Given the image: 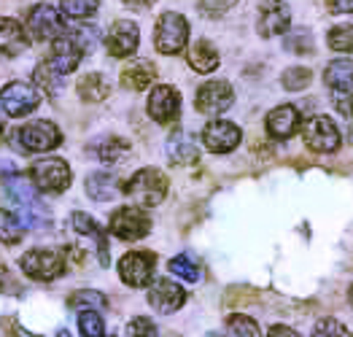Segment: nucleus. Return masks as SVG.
I'll return each mask as SVG.
<instances>
[{"label":"nucleus","mask_w":353,"mask_h":337,"mask_svg":"<svg viewBox=\"0 0 353 337\" xmlns=\"http://www.w3.org/2000/svg\"><path fill=\"white\" fill-rule=\"evenodd\" d=\"M124 194H130L141 208H154L168 197V176L157 167H143L124 184Z\"/></svg>","instance_id":"obj_1"},{"label":"nucleus","mask_w":353,"mask_h":337,"mask_svg":"<svg viewBox=\"0 0 353 337\" xmlns=\"http://www.w3.org/2000/svg\"><path fill=\"white\" fill-rule=\"evenodd\" d=\"M30 178H32V184H35L38 192L59 194V192H65V189L70 186L73 173H70V167H68L65 159H59V156H46V159L32 162Z\"/></svg>","instance_id":"obj_2"},{"label":"nucleus","mask_w":353,"mask_h":337,"mask_svg":"<svg viewBox=\"0 0 353 337\" xmlns=\"http://www.w3.org/2000/svg\"><path fill=\"white\" fill-rule=\"evenodd\" d=\"M189 41V22L176 14V11H165L157 22V30H154V46L159 54H168L173 57L178 52H183Z\"/></svg>","instance_id":"obj_3"},{"label":"nucleus","mask_w":353,"mask_h":337,"mask_svg":"<svg viewBox=\"0 0 353 337\" xmlns=\"http://www.w3.org/2000/svg\"><path fill=\"white\" fill-rule=\"evenodd\" d=\"M17 146L22 152L30 154H41V152H52L62 143V132L57 130V124L46 122V119H38V122L22 124L14 135Z\"/></svg>","instance_id":"obj_4"},{"label":"nucleus","mask_w":353,"mask_h":337,"mask_svg":"<svg viewBox=\"0 0 353 337\" xmlns=\"http://www.w3.org/2000/svg\"><path fill=\"white\" fill-rule=\"evenodd\" d=\"M19 267L32 280L49 283V280H57L65 273V259H62V254L54 251V248H32V251H28L19 259Z\"/></svg>","instance_id":"obj_5"},{"label":"nucleus","mask_w":353,"mask_h":337,"mask_svg":"<svg viewBox=\"0 0 353 337\" xmlns=\"http://www.w3.org/2000/svg\"><path fill=\"white\" fill-rule=\"evenodd\" d=\"M28 32L35 41H57L68 32L62 11L49 3H35L28 14Z\"/></svg>","instance_id":"obj_6"},{"label":"nucleus","mask_w":353,"mask_h":337,"mask_svg":"<svg viewBox=\"0 0 353 337\" xmlns=\"http://www.w3.org/2000/svg\"><path fill=\"white\" fill-rule=\"evenodd\" d=\"M0 105L8 116L14 119H22L32 114L38 105H41V92L35 84H25V81H11L0 90Z\"/></svg>","instance_id":"obj_7"},{"label":"nucleus","mask_w":353,"mask_h":337,"mask_svg":"<svg viewBox=\"0 0 353 337\" xmlns=\"http://www.w3.org/2000/svg\"><path fill=\"white\" fill-rule=\"evenodd\" d=\"M154 270H157V256L151 251H130L119 259V278L132 289L151 286Z\"/></svg>","instance_id":"obj_8"},{"label":"nucleus","mask_w":353,"mask_h":337,"mask_svg":"<svg viewBox=\"0 0 353 337\" xmlns=\"http://www.w3.org/2000/svg\"><path fill=\"white\" fill-rule=\"evenodd\" d=\"M108 229L117 235L119 241H141V238H146L148 232H151V218L141 208L124 205V208H117L111 214Z\"/></svg>","instance_id":"obj_9"},{"label":"nucleus","mask_w":353,"mask_h":337,"mask_svg":"<svg viewBox=\"0 0 353 337\" xmlns=\"http://www.w3.org/2000/svg\"><path fill=\"white\" fill-rule=\"evenodd\" d=\"M235 103V92L227 81H208L203 84L197 94H194V105L200 114H208V116H219L224 114L230 105Z\"/></svg>","instance_id":"obj_10"},{"label":"nucleus","mask_w":353,"mask_h":337,"mask_svg":"<svg viewBox=\"0 0 353 337\" xmlns=\"http://www.w3.org/2000/svg\"><path fill=\"white\" fill-rule=\"evenodd\" d=\"M262 11H259V25L256 30L262 38L281 35L292 28V8L286 0H259Z\"/></svg>","instance_id":"obj_11"},{"label":"nucleus","mask_w":353,"mask_h":337,"mask_svg":"<svg viewBox=\"0 0 353 337\" xmlns=\"http://www.w3.org/2000/svg\"><path fill=\"white\" fill-rule=\"evenodd\" d=\"M305 143L307 149L319 154H332L340 149V130L329 116H313L305 127Z\"/></svg>","instance_id":"obj_12"},{"label":"nucleus","mask_w":353,"mask_h":337,"mask_svg":"<svg viewBox=\"0 0 353 337\" xmlns=\"http://www.w3.org/2000/svg\"><path fill=\"white\" fill-rule=\"evenodd\" d=\"M138 43H141V30H138V25L130 22V19L114 22V28L105 35V49H108V54H111V57H119V60L132 57V54L138 52Z\"/></svg>","instance_id":"obj_13"},{"label":"nucleus","mask_w":353,"mask_h":337,"mask_svg":"<svg viewBox=\"0 0 353 337\" xmlns=\"http://www.w3.org/2000/svg\"><path fill=\"white\" fill-rule=\"evenodd\" d=\"M186 303V292L183 286H178L176 280L170 278H157L151 286H148V305L154 307L157 313H176Z\"/></svg>","instance_id":"obj_14"},{"label":"nucleus","mask_w":353,"mask_h":337,"mask_svg":"<svg viewBox=\"0 0 353 337\" xmlns=\"http://www.w3.org/2000/svg\"><path fill=\"white\" fill-rule=\"evenodd\" d=\"M178 114H181V94L168 84L154 87L148 94V116L159 124H170L178 119Z\"/></svg>","instance_id":"obj_15"},{"label":"nucleus","mask_w":353,"mask_h":337,"mask_svg":"<svg viewBox=\"0 0 353 337\" xmlns=\"http://www.w3.org/2000/svg\"><path fill=\"white\" fill-rule=\"evenodd\" d=\"M87 52L65 32L62 38H57V41H52V46H49V68L52 70H57L59 76H68V73H73L76 68H79V62H81V57H84Z\"/></svg>","instance_id":"obj_16"},{"label":"nucleus","mask_w":353,"mask_h":337,"mask_svg":"<svg viewBox=\"0 0 353 337\" xmlns=\"http://www.w3.org/2000/svg\"><path fill=\"white\" fill-rule=\"evenodd\" d=\"M240 138H243L240 127L227 119H216L203 130V143L208 152L213 154H230L232 149H237Z\"/></svg>","instance_id":"obj_17"},{"label":"nucleus","mask_w":353,"mask_h":337,"mask_svg":"<svg viewBox=\"0 0 353 337\" xmlns=\"http://www.w3.org/2000/svg\"><path fill=\"white\" fill-rule=\"evenodd\" d=\"M299 127H302V116L294 105H278L267 114V132L275 141H289L299 132Z\"/></svg>","instance_id":"obj_18"},{"label":"nucleus","mask_w":353,"mask_h":337,"mask_svg":"<svg viewBox=\"0 0 353 337\" xmlns=\"http://www.w3.org/2000/svg\"><path fill=\"white\" fill-rule=\"evenodd\" d=\"M28 32L25 25L19 19H11V17H0V52L8 54V57H17L28 49Z\"/></svg>","instance_id":"obj_19"},{"label":"nucleus","mask_w":353,"mask_h":337,"mask_svg":"<svg viewBox=\"0 0 353 337\" xmlns=\"http://www.w3.org/2000/svg\"><path fill=\"white\" fill-rule=\"evenodd\" d=\"M84 189H87V194L94 203H108V200L117 197L124 186H121L117 173H111V170H97V173L87 176Z\"/></svg>","instance_id":"obj_20"},{"label":"nucleus","mask_w":353,"mask_h":337,"mask_svg":"<svg viewBox=\"0 0 353 337\" xmlns=\"http://www.w3.org/2000/svg\"><path fill=\"white\" fill-rule=\"evenodd\" d=\"M154 79H157V68L148 60H135L121 68V84H124L127 90L143 92V90H148V87L154 84Z\"/></svg>","instance_id":"obj_21"},{"label":"nucleus","mask_w":353,"mask_h":337,"mask_svg":"<svg viewBox=\"0 0 353 337\" xmlns=\"http://www.w3.org/2000/svg\"><path fill=\"white\" fill-rule=\"evenodd\" d=\"M87 152L94 159H100V162H117V159H121L124 154L130 152V143L124 138H119V135H103V138H94L89 143Z\"/></svg>","instance_id":"obj_22"},{"label":"nucleus","mask_w":353,"mask_h":337,"mask_svg":"<svg viewBox=\"0 0 353 337\" xmlns=\"http://www.w3.org/2000/svg\"><path fill=\"white\" fill-rule=\"evenodd\" d=\"M189 65L197 73H213L219 68V52H216V46L210 41H205V38L194 41L192 49H189Z\"/></svg>","instance_id":"obj_23"},{"label":"nucleus","mask_w":353,"mask_h":337,"mask_svg":"<svg viewBox=\"0 0 353 337\" xmlns=\"http://www.w3.org/2000/svg\"><path fill=\"white\" fill-rule=\"evenodd\" d=\"M76 90H79V97L84 103H103L111 94V84L103 73H87V76L79 79Z\"/></svg>","instance_id":"obj_24"},{"label":"nucleus","mask_w":353,"mask_h":337,"mask_svg":"<svg viewBox=\"0 0 353 337\" xmlns=\"http://www.w3.org/2000/svg\"><path fill=\"white\" fill-rule=\"evenodd\" d=\"M168 159L173 165H194L200 159V149H197V143L189 135L178 132V135H173L168 141Z\"/></svg>","instance_id":"obj_25"},{"label":"nucleus","mask_w":353,"mask_h":337,"mask_svg":"<svg viewBox=\"0 0 353 337\" xmlns=\"http://www.w3.org/2000/svg\"><path fill=\"white\" fill-rule=\"evenodd\" d=\"M6 186H8V197L22 205V214L30 216V211L35 208V192H38L35 184H32V178L11 176V178H6Z\"/></svg>","instance_id":"obj_26"},{"label":"nucleus","mask_w":353,"mask_h":337,"mask_svg":"<svg viewBox=\"0 0 353 337\" xmlns=\"http://www.w3.org/2000/svg\"><path fill=\"white\" fill-rule=\"evenodd\" d=\"M73 229L79 235H84V238H94L97 245H100V265H108V245H105V235L97 227V221L89 214H84V211H76L73 214Z\"/></svg>","instance_id":"obj_27"},{"label":"nucleus","mask_w":353,"mask_h":337,"mask_svg":"<svg viewBox=\"0 0 353 337\" xmlns=\"http://www.w3.org/2000/svg\"><path fill=\"white\" fill-rule=\"evenodd\" d=\"M32 84L38 87V92L46 94V97H54V94L62 92V76L49 68V62H41L32 70Z\"/></svg>","instance_id":"obj_28"},{"label":"nucleus","mask_w":353,"mask_h":337,"mask_svg":"<svg viewBox=\"0 0 353 337\" xmlns=\"http://www.w3.org/2000/svg\"><path fill=\"white\" fill-rule=\"evenodd\" d=\"M324 81L329 90H337L353 81V60H332L324 70Z\"/></svg>","instance_id":"obj_29"},{"label":"nucleus","mask_w":353,"mask_h":337,"mask_svg":"<svg viewBox=\"0 0 353 337\" xmlns=\"http://www.w3.org/2000/svg\"><path fill=\"white\" fill-rule=\"evenodd\" d=\"M97 8H100V0H59L62 17H68L73 22H87Z\"/></svg>","instance_id":"obj_30"},{"label":"nucleus","mask_w":353,"mask_h":337,"mask_svg":"<svg viewBox=\"0 0 353 337\" xmlns=\"http://www.w3.org/2000/svg\"><path fill=\"white\" fill-rule=\"evenodd\" d=\"M68 305L73 307V310H79V313H84V310H100V307H105V294L97 292V289H79V292H73L68 297Z\"/></svg>","instance_id":"obj_31"},{"label":"nucleus","mask_w":353,"mask_h":337,"mask_svg":"<svg viewBox=\"0 0 353 337\" xmlns=\"http://www.w3.org/2000/svg\"><path fill=\"white\" fill-rule=\"evenodd\" d=\"M22 232H25L22 218L17 214H11V211H3V208H0V241L14 245L22 241Z\"/></svg>","instance_id":"obj_32"},{"label":"nucleus","mask_w":353,"mask_h":337,"mask_svg":"<svg viewBox=\"0 0 353 337\" xmlns=\"http://www.w3.org/2000/svg\"><path fill=\"white\" fill-rule=\"evenodd\" d=\"M227 337H262V329L251 316L232 313L227 318Z\"/></svg>","instance_id":"obj_33"},{"label":"nucleus","mask_w":353,"mask_h":337,"mask_svg":"<svg viewBox=\"0 0 353 337\" xmlns=\"http://www.w3.org/2000/svg\"><path fill=\"white\" fill-rule=\"evenodd\" d=\"M168 270L176 278H181V280H186V283H197V280H200V267H197L186 254L173 256L170 265H168Z\"/></svg>","instance_id":"obj_34"},{"label":"nucleus","mask_w":353,"mask_h":337,"mask_svg":"<svg viewBox=\"0 0 353 337\" xmlns=\"http://www.w3.org/2000/svg\"><path fill=\"white\" fill-rule=\"evenodd\" d=\"M79 332L81 337H105V321L97 310H84L79 313Z\"/></svg>","instance_id":"obj_35"},{"label":"nucleus","mask_w":353,"mask_h":337,"mask_svg":"<svg viewBox=\"0 0 353 337\" xmlns=\"http://www.w3.org/2000/svg\"><path fill=\"white\" fill-rule=\"evenodd\" d=\"M310 79H313V73H310L307 68H302V65H294V68L283 70V76H281V84H283V90H289V92H299V90H305V87L310 84Z\"/></svg>","instance_id":"obj_36"},{"label":"nucleus","mask_w":353,"mask_h":337,"mask_svg":"<svg viewBox=\"0 0 353 337\" xmlns=\"http://www.w3.org/2000/svg\"><path fill=\"white\" fill-rule=\"evenodd\" d=\"M329 46L334 52H353V25H337L329 30Z\"/></svg>","instance_id":"obj_37"},{"label":"nucleus","mask_w":353,"mask_h":337,"mask_svg":"<svg viewBox=\"0 0 353 337\" xmlns=\"http://www.w3.org/2000/svg\"><path fill=\"white\" fill-rule=\"evenodd\" d=\"M283 46L294 54H310L313 52V35H310V30H294L286 38Z\"/></svg>","instance_id":"obj_38"},{"label":"nucleus","mask_w":353,"mask_h":337,"mask_svg":"<svg viewBox=\"0 0 353 337\" xmlns=\"http://www.w3.org/2000/svg\"><path fill=\"white\" fill-rule=\"evenodd\" d=\"M313 337H353L348 332L345 324L334 321V318H321L316 327H313Z\"/></svg>","instance_id":"obj_39"},{"label":"nucleus","mask_w":353,"mask_h":337,"mask_svg":"<svg viewBox=\"0 0 353 337\" xmlns=\"http://www.w3.org/2000/svg\"><path fill=\"white\" fill-rule=\"evenodd\" d=\"M332 103L337 105V111H340V114L353 116V81L351 84L337 87V90H332Z\"/></svg>","instance_id":"obj_40"},{"label":"nucleus","mask_w":353,"mask_h":337,"mask_svg":"<svg viewBox=\"0 0 353 337\" xmlns=\"http://www.w3.org/2000/svg\"><path fill=\"white\" fill-rule=\"evenodd\" d=\"M127 337H159L157 332V324L146 318V316H135L130 324H127Z\"/></svg>","instance_id":"obj_41"},{"label":"nucleus","mask_w":353,"mask_h":337,"mask_svg":"<svg viewBox=\"0 0 353 337\" xmlns=\"http://www.w3.org/2000/svg\"><path fill=\"white\" fill-rule=\"evenodd\" d=\"M68 35L84 49V52H92L94 49V43H97V30L94 28H87V25H81V28H68Z\"/></svg>","instance_id":"obj_42"},{"label":"nucleus","mask_w":353,"mask_h":337,"mask_svg":"<svg viewBox=\"0 0 353 337\" xmlns=\"http://www.w3.org/2000/svg\"><path fill=\"white\" fill-rule=\"evenodd\" d=\"M232 6H235V0H203V3H200V11H203L205 17H213V19H216V17H221L224 11H230Z\"/></svg>","instance_id":"obj_43"},{"label":"nucleus","mask_w":353,"mask_h":337,"mask_svg":"<svg viewBox=\"0 0 353 337\" xmlns=\"http://www.w3.org/2000/svg\"><path fill=\"white\" fill-rule=\"evenodd\" d=\"M326 6L337 14H353V0H326Z\"/></svg>","instance_id":"obj_44"},{"label":"nucleus","mask_w":353,"mask_h":337,"mask_svg":"<svg viewBox=\"0 0 353 337\" xmlns=\"http://www.w3.org/2000/svg\"><path fill=\"white\" fill-rule=\"evenodd\" d=\"M267 337H299V332H294V329L286 327V324H275V327L267 332Z\"/></svg>","instance_id":"obj_45"},{"label":"nucleus","mask_w":353,"mask_h":337,"mask_svg":"<svg viewBox=\"0 0 353 337\" xmlns=\"http://www.w3.org/2000/svg\"><path fill=\"white\" fill-rule=\"evenodd\" d=\"M17 176V165L11 159H0V178H11Z\"/></svg>","instance_id":"obj_46"},{"label":"nucleus","mask_w":353,"mask_h":337,"mask_svg":"<svg viewBox=\"0 0 353 337\" xmlns=\"http://www.w3.org/2000/svg\"><path fill=\"white\" fill-rule=\"evenodd\" d=\"M127 8H135V11H143V8H148V6H154L157 0H121Z\"/></svg>","instance_id":"obj_47"},{"label":"nucleus","mask_w":353,"mask_h":337,"mask_svg":"<svg viewBox=\"0 0 353 337\" xmlns=\"http://www.w3.org/2000/svg\"><path fill=\"white\" fill-rule=\"evenodd\" d=\"M57 337H73V335H70V332H68V329H59V332H57Z\"/></svg>","instance_id":"obj_48"},{"label":"nucleus","mask_w":353,"mask_h":337,"mask_svg":"<svg viewBox=\"0 0 353 337\" xmlns=\"http://www.w3.org/2000/svg\"><path fill=\"white\" fill-rule=\"evenodd\" d=\"M348 300H351V305H353V286H351V292H348Z\"/></svg>","instance_id":"obj_49"},{"label":"nucleus","mask_w":353,"mask_h":337,"mask_svg":"<svg viewBox=\"0 0 353 337\" xmlns=\"http://www.w3.org/2000/svg\"><path fill=\"white\" fill-rule=\"evenodd\" d=\"M0 135H3V119H0Z\"/></svg>","instance_id":"obj_50"}]
</instances>
